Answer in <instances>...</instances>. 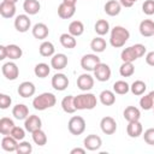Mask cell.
I'll return each mask as SVG.
<instances>
[{"label": "cell", "instance_id": "6da1fadb", "mask_svg": "<svg viewBox=\"0 0 154 154\" xmlns=\"http://www.w3.org/2000/svg\"><path fill=\"white\" fill-rule=\"evenodd\" d=\"M130 38V31L122 26V25H116L109 34V43L114 48H122L128 40Z\"/></svg>", "mask_w": 154, "mask_h": 154}, {"label": "cell", "instance_id": "7a4b0ae2", "mask_svg": "<svg viewBox=\"0 0 154 154\" xmlns=\"http://www.w3.org/2000/svg\"><path fill=\"white\" fill-rule=\"evenodd\" d=\"M146 46L142 43H136L132 45L130 47H126L120 53V59L123 61H129V63H134L135 60H137L138 58L143 57L146 54Z\"/></svg>", "mask_w": 154, "mask_h": 154}, {"label": "cell", "instance_id": "3957f363", "mask_svg": "<svg viewBox=\"0 0 154 154\" xmlns=\"http://www.w3.org/2000/svg\"><path fill=\"white\" fill-rule=\"evenodd\" d=\"M55 103H57L55 95L53 93H48V91L35 96L32 100V106L36 111H45L47 108L55 106Z\"/></svg>", "mask_w": 154, "mask_h": 154}, {"label": "cell", "instance_id": "277c9868", "mask_svg": "<svg viewBox=\"0 0 154 154\" xmlns=\"http://www.w3.org/2000/svg\"><path fill=\"white\" fill-rule=\"evenodd\" d=\"M97 105V99L91 93H83L75 96V106L77 109H93Z\"/></svg>", "mask_w": 154, "mask_h": 154}, {"label": "cell", "instance_id": "5b68a950", "mask_svg": "<svg viewBox=\"0 0 154 154\" xmlns=\"http://www.w3.org/2000/svg\"><path fill=\"white\" fill-rule=\"evenodd\" d=\"M85 120L83 117L81 116H73L70 118L69 123H67V128H69V131L75 135V136H79L82 135L84 131H85Z\"/></svg>", "mask_w": 154, "mask_h": 154}, {"label": "cell", "instance_id": "8992f818", "mask_svg": "<svg viewBox=\"0 0 154 154\" xmlns=\"http://www.w3.org/2000/svg\"><path fill=\"white\" fill-rule=\"evenodd\" d=\"M101 63L100 58L94 54V53H89V54H85L81 58V67L85 71H94L95 67Z\"/></svg>", "mask_w": 154, "mask_h": 154}, {"label": "cell", "instance_id": "52a82bcc", "mask_svg": "<svg viewBox=\"0 0 154 154\" xmlns=\"http://www.w3.org/2000/svg\"><path fill=\"white\" fill-rule=\"evenodd\" d=\"M1 71H2V75L5 76V78L8 79V81H14L19 76V69H18L17 64L13 63V61L5 63L1 66Z\"/></svg>", "mask_w": 154, "mask_h": 154}, {"label": "cell", "instance_id": "ba28073f", "mask_svg": "<svg viewBox=\"0 0 154 154\" xmlns=\"http://www.w3.org/2000/svg\"><path fill=\"white\" fill-rule=\"evenodd\" d=\"M93 72H94V77L99 82H107L111 78V73H112L111 67L105 63H100Z\"/></svg>", "mask_w": 154, "mask_h": 154}, {"label": "cell", "instance_id": "9c48e42d", "mask_svg": "<svg viewBox=\"0 0 154 154\" xmlns=\"http://www.w3.org/2000/svg\"><path fill=\"white\" fill-rule=\"evenodd\" d=\"M83 146L87 150H90V152H94V150H99L102 146V140L100 136L95 135V134H90L88 135L84 141H83Z\"/></svg>", "mask_w": 154, "mask_h": 154}, {"label": "cell", "instance_id": "30bf717a", "mask_svg": "<svg viewBox=\"0 0 154 154\" xmlns=\"http://www.w3.org/2000/svg\"><path fill=\"white\" fill-rule=\"evenodd\" d=\"M51 83H52V87H53L55 90L63 91V90H65V89L69 87V83H70V82H69V78H67L66 75H64V73H61V72H58V73H55V75L52 77Z\"/></svg>", "mask_w": 154, "mask_h": 154}, {"label": "cell", "instance_id": "8fae6325", "mask_svg": "<svg viewBox=\"0 0 154 154\" xmlns=\"http://www.w3.org/2000/svg\"><path fill=\"white\" fill-rule=\"evenodd\" d=\"M77 87L82 91H88L94 87V77L89 73H82L77 78Z\"/></svg>", "mask_w": 154, "mask_h": 154}, {"label": "cell", "instance_id": "7c38bea8", "mask_svg": "<svg viewBox=\"0 0 154 154\" xmlns=\"http://www.w3.org/2000/svg\"><path fill=\"white\" fill-rule=\"evenodd\" d=\"M41 126H42V120L36 114H30L24 120V129L30 134L36 131V130H38V129H41Z\"/></svg>", "mask_w": 154, "mask_h": 154}, {"label": "cell", "instance_id": "4fadbf2b", "mask_svg": "<svg viewBox=\"0 0 154 154\" xmlns=\"http://www.w3.org/2000/svg\"><path fill=\"white\" fill-rule=\"evenodd\" d=\"M31 26V20L28 14H18L14 19V28L19 32H26Z\"/></svg>", "mask_w": 154, "mask_h": 154}, {"label": "cell", "instance_id": "5bb4252c", "mask_svg": "<svg viewBox=\"0 0 154 154\" xmlns=\"http://www.w3.org/2000/svg\"><path fill=\"white\" fill-rule=\"evenodd\" d=\"M101 131L105 135H113L117 131V123L112 117H103L100 122Z\"/></svg>", "mask_w": 154, "mask_h": 154}, {"label": "cell", "instance_id": "9a60e30c", "mask_svg": "<svg viewBox=\"0 0 154 154\" xmlns=\"http://www.w3.org/2000/svg\"><path fill=\"white\" fill-rule=\"evenodd\" d=\"M67 63L69 59L64 53H57L51 58V66L57 71L64 70L67 66Z\"/></svg>", "mask_w": 154, "mask_h": 154}, {"label": "cell", "instance_id": "2e32d148", "mask_svg": "<svg viewBox=\"0 0 154 154\" xmlns=\"http://www.w3.org/2000/svg\"><path fill=\"white\" fill-rule=\"evenodd\" d=\"M17 91H18L19 96H22V97H30V96H32L35 94L36 88H35V84L32 82L25 81V82H22L18 85Z\"/></svg>", "mask_w": 154, "mask_h": 154}, {"label": "cell", "instance_id": "e0dca14e", "mask_svg": "<svg viewBox=\"0 0 154 154\" xmlns=\"http://www.w3.org/2000/svg\"><path fill=\"white\" fill-rule=\"evenodd\" d=\"M32 36L37 40H45L49 35V29L45 23H36L31 29Z\"/></svg>", "mask_w": 154, "mask_h": 154}, {"label": "cell", "instance_id": "ac0fdd59", "mask_svg": "<svg viewBox=\"0 0 154 154\" xmlns=\"http://www.w3.org/2000/svg\"><path fill=\"white\" fill-rule=\"evenodd\" d=\"M126 134L129 135V137L131 138H137L143 134V126L141 124L140 120L136 122H129L128 126H126Z\"/></svg>", "mask_w": 154, "mask_h": 154}, {"label": "cell", "instance_id": "d6986e66", "mask_svg": "<svg viewBox=\"0 0 154 154\" xmlns=\"http://www.w3.org/2000/svg\"><path fill=\"white\" fill-rule=\"evenodd\" d=\"M0 14L2 18H12L16 14V4L10 1H4L0 4Z\"/></svg>", "mask_w": 154, "mask_h": 154}, {"label": "cell", "instance_id": "ffe728a7", "mask_svg": "<svg viewBox=\"0 0 154 154\" xmlns=\"http://www.w3.org/2000/svg\"><path fill=\"white\" fill-rule=\"evenodd\" d=\"M75 12H76V6L67 5L65 2H61L58 6V16L61 19H70V18H72Z\"/></svg>", "mask_w": 154, "mask_h": 154}, {"label": "cell", "instance_id": "44dd1931", "mask_svg": "<svg viewBox=\"0 0 154 154\" xmlns=\"http://www.w3.org/2000/svg\"><path fill=\"white\" fill-rule=\"evenodd\" d=\"M103 10L106 12V14L111 16V17H114V16H118L122 11V5L118 0H108L105 6H103Z\"/></svg>", "mask_w": 154, "mask_h": 154}, {"label": "cell", "instance_id": "7402d4cb", "mask_svg": "<svg viewBox=\"0 0 154 154\" xmlns=\"http://www.w3.org/2000/svg\"><path fill=\"white\" fill-rule=\"evenodd\" d=\"M140 34L144 37H150L154 36V22L152 19H144L140 23L138 26Z\"/></svg>", "mask_w": 154, "mask_h": 154}, {"label": "cell", "instance_id": "603a6c76", "mask_svg": "<svg viewBox=\"0 0 154 154\" xmlns=\"http://www.w3.org/2000/svg\"><path fill=\"white\" fill-rule=\"evenodd\" d=\"M18 143H19V141H17L14 137H12L11 135H6L1 140V148L5 152H16Z\"/></svg>", "mask_w": 154, "mask_h": 154}, {"label": "cell", "instance_id": "cb8c5ba5", "mask_svg": "<svg viewBox=\"0 0 154 154\" xmlns=\"http://www.w3.org/2000/svg\"><path fill=\"white\" fill-rule=\"evenodd\" d=\"M12 116L18 120H25L29 117V108L24 103H18L12 108Z\"/></svg>", "mask_w": 154, "mask_h": 154}, {"label": "cell", "instance_id": "d4e9b609", "mask_svg": "<svg viewBox=\"0 0 154 154\" xmlns=\"http://www.w3.org/2000/svg\"><path fill=\"white\" fill-rule=\"evenodd\" d=\"M40 8H41V5H40L38 0H24V2H23V10L29 16H34V14L38 13Z\"/></svg>", "mask_w": 154, "mask_h": 154}, {"label": "cell", "instance_id": "484cf974", "mask_svg": "<svg viewBox=\"0 0 154 154\" xmlns=\"http://www.w3.org/2000/svg\"><path fill=\"white\" fill-rule=\"evenodd\" d=\"M123 116L128 123L129 122H136V120H140V118H141V111L135 106H128L124 109Z\"/></svg>", "mask_w": 154, "mask_h": 154}, {"label": "cell", "instance_id": "4316f807", "mask_svg": "<svg viewBox=\"0 0 154 154\" xmlns=\"http://www.w3.org/2000/svg\"><path fill=\"white\" fill-rule=\"evenodd\" d=\"M59 41L61 43V46L64 48H67V49H72L77 46V40L73 35H71L70 32H64L60 35L59 37Z\"/></svg>", "mask_w": 154, "mask_h": 154}, {"label": "cell", "instance_id": "83f0119b", "mask_svg": "<svg viewBox=\"0 0 154 154\" xmlns=\"http://www.w3.org/2000/svg\"><path fill=\"white\" fill-rule=\"evenodd\" d=\"M99 100L103 106H112L116 102V93L112 90H102L99 95Z\"/></svg>", "mask_w": 154, "mask_h": 154}, {"label": "cell", "instance_id": "f1b7e54d", "mask_svg": "<svg viewBox=\"0 0 154 154\" xmlns=\"http://www.w3.org/2000/svg\"><path fill=\"white\" fill-rule=\"evenodd\" d=\"M61 108L65 113L72 114L77 111L76 106H75V96L72 95H66L63 100H61Z\"/></svg>", "mask_w": 154, "mask_h": 154}, {"label": "cell", "instance_id": "f546056e", "mask_svg": "<svg viewBox=\"0 0 154 154\" xmlns=\"http://www.w3.org/2000/svg\"><path fill=\"white\" fill-rule=\"evenodd\" d=\"M38 52L42 57L51 58L55 54V48H54V45L51 41H43L38 47Z\"/></svg>", "mask_w": 154, "mask_h": 154}, {"label": "cell", "instance_id": "4dcf8cb0", "mask_svg": "<svg viewBox=\"0 0 154 154\" xmlns=\"http://www.w3.org/2000/svg\"><path fill=\"white\" fill-rule=\"evenodd\" d=\"M14 122L11 119V118H7V117H2L0 119V134L6 136V135H10L12 129L14 128Z\"/></svg>", "mask_w": 154, "mask_h": 154}, {"label": "cell", "instance_id": "1f68e13d", "mask_svg": "<svg viewBox=\"0 0 154 154\" xmlns=\"http://www.w3.org/2000/svg\"><path fill=\"white\" fill-rule=\"evenodd\" d=\"M107 47V43H106V40L102 38V36H96L91 40L90 42V48L93 49V52L95 53H101L106 49Z\"/></svg>", "mask_w": 154, "mask_h": 154}, {"label": "cell", "instance_id": "d6a6232c", "mask_svg": "<svg viewBox=\"0 0 154 154\" xmlns=\"http://www.w3.org/2000/svg\"><path fill=\"white\" fill-rule=\"evenodd\" d=\"M51 72V66L46 63H38L34 67V73L38 78H46Z\"/></svg>", "mask_w": 154, "mask_h": 154}, {"label": "cell", "instance_id": "836d02e7", "mask_svg": "<svg viewBox=\"0 0 154 154\" xmlns=\"http://www.w3.org/2000/svg\"><path fill=\"white\" fill-rule=\"evenodd\" d=\"M69 32L75 37L81 36L84 32V24L81 20H72L69 24Z\"/></svg>", "mask_w": 154, "mask_h": 154}, {"label": "cell", "instance_id": "e575fe53", "mask_svg": "<svg viewBox=\"0 0 154 154\" xmlns=\"http://www.w3.org/2000/svg\"><path fill=\"white\" fill-rule=\"evenodd\" d=\"M94 30L99 36H103L109 32V23L106 19H99L94 25Z\"/></svg>", "mask_w": 154, "mask_h": 154}, {"label": "cell", "instance_id": "d590c367", "mask_svg": "<svg viewBox=\"0 0 154 154\" xmlns=\"http://www.w3.org/2000/svg\"><path fill=\"white\" fill-rule=\"evenodd\" d=\"M6 49H7V58H10L11 60H17L23 55L22 48L17 45H7Z\"/></svg>", "mask_w": 154, "mask_h": 154}, {"label": "cell", "instance_id": "8d00e7d4", "mask_svg": "<svg viewBox=\"0 0 154 154\" xmlns=\"http://www.w3.org/2000/svg\"><path fill=\"white\" fill-rule=\"evenodd\" d=\"M146 89H147V84H146L143 81H141V79L135 81V82L130 85V91H131L134 95H136V96L143 95L144 91H146Z\"/></svg>", "mask_w": 154, "mask_h": 154}, {"label": "cell", "instance_id": "74e56055", "mask_svg": "<svg viewBox=\"0 0 154 154\" xmlns=\"http://www.w3.org/2000/svg\"><path fill=\"white\" fill-rule=\"evenodd\" d=\"M31 137H32V141L35 142V144H37L40 147H42L47 143V135L42 129H38V130L31 132Z\"/></svg>", "mask_w": 154, "mask_h": 154}, {"label": "cell", "instance_id": "f35d334b", "mask_svg": "<svg viewBox=\"0 0 154 154\" xmlns=\"http://www.w3.org/2000/svg\"><path fill=\"white\" fill-rule=\"evenodd\" d=\"M119 73L122 77H131L135 73V66L132 63L123 61V64L119 67Z\"/></svg>", "mask_w": 154, "mask_h": 154}, {"label": "cell", "instance_id": "ab89813d", "mask_svg": "<svg viewBox=\"0 0 154 154\" xmlns=\"http://www.w3.org/2000/svg\"><path fill=\"white\" fill-rule=\"evenodd\" d=\"M113 91L118 95H125L130 91V85L125 81H117L113 84Z\"/></svg>", "mask_w": 154, "mask_h": 154}, {"label": "cell", "instance_id": "60d3db41", "mask_svg": "<svg viewBox=\"0 0 154 154\" xmlns=\"http://www.w3.org/2000/svg\"><path fill=\"white\" fill-rule=\"evenodd\" d=\"M140 106H141V108L144 109V111L153 109V107H154V101H153V97H152V95H150L149 93L146 94L144 96H142V97L140 99Z\"/></svg>", "mask_w": 154, "mask_h": 154}, {"label": "cell", "instance_id": "b9f144b4", "mask_svg": "<svg viewBox=\"0 0 154 154\" xmlns=\"http://www.w3.org/2000/svg\"><path fill=\"white\" fill-rule=\"evenodd\" d=\"M31 152H32V146L30 144V142H28V141H20L18 143V147H17L16 153H18V154H30Z\"/></svg>", "mask_w": 154, "mask_h": 154}, {"label": "cell", "instance_id": "7bdbcfd3", "mask_svg": "<svg viewBox=\"0 0 154 154\" xmlns=\"http://www.w3.org/2000/svg\"><path fill=\"white\" fill-rule=\"evenodd\" d=\"M25 129H23V128H20V126H14L13 129H12V131H11V136L12 137H14L17 141H23L24 140V137H25Z\"/></svg>", "mask_w": 154, "mask_h": 154}, {"label": "cell", "instance_id": "ee69618b", "mask_svg": "<svg viewBox=\"0 0 154 154\" xmlns=\"http://www.w3.org/2000/svg\"><path fill=\"white\" fill-rule=\"evenodd\" d=\"M142 11L147 16L154 14V0H146L142 4Z\"/></svg>", "mask_w": 154, "mask_h": 154}, {"label": "cell", "instance_id": "f6af8a7d", "mask_svg": "<svg viewBox=\"0 0 154 154\" xmlns=\"http://www.w3.org/2000/svg\"><path fill=\"white\" fill-rule=\"evenodd\" d=\"M143 140L147 144L154 146V128H149L143 134Z\"/></svg>", "mask_w": 154, "mask_h": 154}, {"label": "cell", "instance_id": "bcb514c9", "mask_svg": "<svg viewBox=\"0 0 154 154\" xmlns=\"http://www.w3.org/2000/svg\"><path fill=\"white\" fill-rule=\"evenodd\" d=\"M11 103H12V99L7 94H0V108L6 109L11 106Z\"/></svg>", "mask_w": 154, "mask_h": 154}, {"label": "cell", "instance_id": "7dc6e473", "mask_svg": "<svg viewBox=\"0 0 154 154\" xmlns=\"http://www.w3.org/2000/svg\"><path fill=\"white\" fill-rule=\"evenodd\" d=\"M146 63H147L149 66H153V67H154V51L148 52V53L146 54Z\"/></svg>", "mask_w": 154, "mask_h": 154}, {"label": "cell", "instance_id": "c3c4849f", "mask_svg": "<svg viewBox=\"0 0 154 154\" xmlns=\"http://www.w3.org/2000/svg\"><path fill=\"white\" fill-rule=\"evenodd\" d=\"M136 1H138V0H119L120 5L123 7H132Z\"/></svg>", "mask_w": 154, "mask_h": 154}, {"label": "cell", "instance_id": "681fc988", "mask_svg": "<svg viewBox=\"0 0 154 154\" xmlns=\"http://www.w3.org/2000/svg\"><path fill=\"white\" fill-rule=\"evenodd\" d=\"M7 58V49H6V46L1 45L0 46V60H4Z\"/></svg>", "mask_w": 154, "mask_h": 154}, {"label": "cell", "instance_id": "f907efd6", "mask_svg": "<svg viewBox=\"0 0 154 154\" xmlns=\"http://www.w3.org/2000/svg\"><path fill=\"white\" fill-rule=\"evenodd\" d=\"M85 148H79V147H77V148H73V149H71L70 150V154H85Z\"/></svg>", "mask_w": 154, "mask_h": 154}, {"label": "cell", "instance_id": "816d5d0a", "mask_svg": "<svg viewBox=\"0 0 154 154\" xmlns=\"http://www.w3.org/2000/svg\"><path fill=\"white\" fill-rule=\"evenodd\" d=\"M63 2L67 4V5H72V6H76L77 4V0H63Z\"/></svg>", "mask_w": 154, "mask_h": 154}, {"label": "cell", "instance_id": "f5cc1de1", "mask_svg": "<svg viewBox=\"0 0 154 154\" xmlns=\"http://www.w3.org/2000/svg\"><path fill=\"white\" fill-rule=\"evenodd\" d=\"M4 1H10V2H14V4H16L18 0H4Z\"/></svg>", "mask_w": 154, "mask_h": 154}, {"label": "cell", "instance_id": "db71d44e", "mask_svg": "<svg viewBox=\"0 0 154 154\" xmlns=\"http://www.w3.org/2000/svg\"><path fill=\"white\" fill-rule=\"evenodd\" d=\"M153 112H154V107H153Z\"/></svg>", "mask_w": 154, "mask_h": 154}]
</instances>
